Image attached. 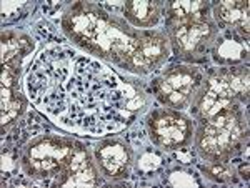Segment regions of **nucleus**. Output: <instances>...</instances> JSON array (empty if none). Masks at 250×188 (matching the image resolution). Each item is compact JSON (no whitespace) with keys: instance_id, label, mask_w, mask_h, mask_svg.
Masks as SVG:
<instances>
[{"instance_id":"nucleus-4","label":"nucleus","mask_w":250,"mask_h":188,"mask_svg":"<svg viewBox=\"0 0 250 188\" xmlns=\"http://www.w3.org/2000/svg\"><path fill=\"white\" fill-rule=\"evenodd\" d=\"M80 143L74 138L45 133L32 138L22 149L20 167L27 177L45 182L50 185L52 180L65 170L72 162Z\"/></svg>"},{"instance_id":"nucleus-10","label":"nucleus","mask_w":250,"mask_h":188,"mask_svg":"<svg viewBox=\"0 0 250 188\" xmlns=\"http://www.w3.org/2000/svg\"><path fill=\"white\" fill-rule=\"evenodd\" d=\"M212 7V19L219 30H230L240 42H249V2L247 0H222Z\"/></svg>"},{"instance_id":"nucleus-2","label":"nucleus","mask_w":250,"mask_h":188,"mask_svg":"<svg viewBox=\"0 0 250 188\" xmlns=\"http://www.w3.org/2000/svg\"><path fill=\"white\" fill-rule=\"evenodd\" d=\"M249 143V122L240 107L197 120L193 145L207 163H229Z\"/></svg>"},{"instance_id":"nucleus-18","label":"nucleus","mask_w":250,"mask_h":188,"mask_svg":"<svg viewBox=\"0 0 250 188\" xmlns=\"http://www.w3.org/2000/svg\"><path fill=\"white\" fill-rule=\"evenodd\" d=\"M249 162L242 163V165H239V175L242 180H245V182H249Z\"/></svg>"},{"instance_id":"nucleus-14","label":"nucleus","mask_w":250,"mask_h":188,"mask_svg":"<svg viewBox=\"0 0 250 188\" xmlns=\"http://www.w3.org/2000/svg\"><path fill=\"white\" fill-rule=\"evenodd\" d=\"M25 95L20 92V89H3L2 87V135H5L12 125L25 113L27 110Z\"/></svg>"},{"instance_id":"nucleus-7","label":"nucleus","mask_w":250,"mask_h":188,"mask_svg":"<svg viewBox=\"0 0 250 188\" xmlns=\"http://www.w3.org/2000/svg\"><path fill=\"white\" fill-rule=\"evenodd\" d=\"M170 50L184 62H202L205 55L212 52L219 37V27L212 20L202 23L165 27Z\"/></svg>"},{"instance_id":"nucleus-5","label":"nucleus","mask_w":250,"mask_h":188,"mask_svg":"<svg viewBox=\"0 0 250 188\" xmlns=\"http://www.w3.org/2000/svg\"><path fill=\"white\" fill-rule=\"evenodd\" d=\"M205 75L192 65H175L152 82V92L164 107L173 110L188 109Z\"/></svg>"},{"instance_id":"nucleus-16","label":"nucleus","mask_w":250,"mask_h":188,"mask_svg":"<svg viewBox=\"0 0 250 188\" xmlns=\"http://www.w3.org/2000/svg\"><path fill=\"white\" fill-rule=\"evenodd\" d=\"M202 173L205 178L215 183H233V180H235V169H233L232 162L205 163L202 167Z\"/></svg>"},{"instance_id":"nucleus-8","label":"nucleus","mask_w":250,"mask_h":188,"mask_svg":"<svg viewBox=\"0 0 250 188\" xmlns=\"http://www.w3.org/2000/svg\"><path fill=\"white\" fill-rule=\"evenodd\" d=\"M94 160L100 175L108 182H120L130 175L134 151L120 138H104L94 149Z\"/></svg>"},{"instance_id":"nucleus-11","label":"nucleus","mask_w":250,"mask_h":188,"mask_svg":"<svg viewBox=\"0 0 250 188\" xmlns=\"http://www.w3.org/2000/svg\"><path fill=\"white\" fill-rule=\"evenodd\" d=\"M165 27L187 25V23H202L212 20V7L208 2H167L164 3Z\"/></svg>"},{"instance_id":"nucleus-9","label":"nucleus","mask_w":250,"mask_h":188,"mask_svg":"<svg viewBox=\"0 0 250 188\" xmlns=\"http://www.w3.org/2000/svg\"><path fill=\"white\" fill-rule=\"evenodd\" d=\"M100 171L97 169L95 160L85 145L80 143L75 151L72 162L65 167V170L52 180V187H95L100 185Z\"/></svg>"},{"instance_id":"nucleus-13","label":"nucleus","mask_w":250,"mask_h":188,"mask_svg":"<svg viewBox=\"0 0 250 188\" xmlns=\"http://www.w3.org/2000/svg\"><path fill=\"white\" fill-rule=\"evenodd\" d=\"M34 49V42L27 34L19 30L2 32V67L20 69L23 57Z\"/></svg>"},{"instance_id":"nucleus-3","label":"nucleus","mask_w":250,"mask_h":188,"mask_svg":"<svg viewBox=\"0 0 250 188\" xmlns=\"http://www.w3.org/2000/svg\"><path fill=\"white\" fill-rule=\"evenodd\" d=\"M249 102L247 67H222L212 70L190 103L195 120H207Z\"/></svg>"},{"instance_id":"nucleus-12","label":"nucleus","mask_w":250,"mask_h":188,"mask_svg":"<svg viewBox=\"0 0 250 188\" xmlns=\"http://www.w3.org/2000/svg\"><path fill=\"white\" fill-rule=\"evenodd\" d=\"M164 12V2H137L128 0L122 7L124 19L130 23L134 29L152 30L160 22Z\"/></svg>"},{"instance_id":"nucleus-1","label":"nucleus","mask_w":250,"mask_h":188,"mask_svg":"<svg viewBox=\"0 0 250 188\" xmlns=\"http://www.w3.org/2000/svg\"><path fill=\"white\" fill-rule=\"evenodd\" d=\"M62 30L88 54L132 74H150L170 55L164 32L134 29L125 19L90 2L72 3L62 17Z\"/></svg>"},{"instance_id":"nucleus-15","label":"nucleus","mask_w":250,"mask_h":188,"mask_svg":"<svg viewBox=\"0 0 250 188\" xmlns=\"http://www.w3.org/2000/svg\"><path fill=\"white\" fill-rule=\"evenodd\" d=\"M213 58L220 63H229V65H233V63H239L242 60L247 58V49L242 45V42L239 40H232V38H220L217 37L215 45L212 49Z\"/></svg>"},{"instance_id":"nucleus-17","label":"nucleus","mask_w":250,"mask_h":188,"mask_svg":"<svg viewBox=\"0 0 250 188\" xmlns=\"http://www.w3.org/2000/svg\"><path fill=\"white\" fill-rule=\"evenodd\" d=\"M20 69L2 67V87L3 89H19Z\"/></svg>"},{"instance_id":"nucleus-6","label":"nucleus","mask_w":250,"mask_h":188,"mask_svg":"<svg viewBox=\"0 0 250 188\" xmlns=\"http://www.w3.org/2000/svg\"><path fill=\"white\" fill-rule=\"evenodd\" d=\"M147 130L152 143L162 150L187 149L193 142L192 118L180 110L162 107L150 112L147 117Z\"/></svg>"}]
</instances>
